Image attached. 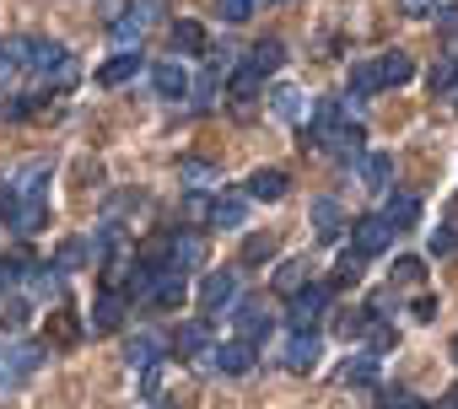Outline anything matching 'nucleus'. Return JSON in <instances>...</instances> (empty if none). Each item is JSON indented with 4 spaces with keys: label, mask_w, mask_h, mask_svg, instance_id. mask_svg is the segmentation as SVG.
Returning a JSON list of instances; mask_svg holds the SVG:
<instances>
[{
    "label": "nucleus",
    "mask_w": 458,
    "mask_h": 409,
    "mask_svg": "<svg viewBox=\"0 0 458 409\" xmlns=\"http://www.w3.org/2000/svg\"><path fill=\"white\" fill-rule=\"evenodd\" d=\"M49 156H28L12 178H0V216H12L22 199H44L49 194Z\"/></svg>",
    "instance_id": "1"
},
{
    "label": "nucleus",
    "mask_w": 458,
    "mask_h": 409,
    "mask_svg": "<svg viewBox=\"0 0 458 409\" xmlns=\"http://www.w3.org/2000/svg\"><path fill=\"white\" fill-rule=\"evenodd\" d=\"M6 54H12L17 71H28V76H38V81L65 65V44H55V38H17Z\"/></svg>",
    "instance_id": "2"
},
{
    "label": "nucleus",
    "mask_w": 458,
    "mask_h": 409,
    "mask_svg": "<svg viewBox=\"0 0 458 409\" xmlns=\"http://www.w3.org/2000/svg\"><path fill=\"white\" fill-rule=\"evenodd\" d=\"M44 361H49V345H38V339H17V345H6V355H0V388H22Z\"/></svg>",
    "instance_id": "3"
},
{
    "label": "nucleus",
    "mask_w": 458,
    "mask_h": 409,
    "mask_svg": "<svg viewBox=\"0 0 458 409\" xmlns=\"http://www.w3.org/2000/svg\"><path fill=\"white\" fill-rule=\"evenodd\" d=\"M233 302H238V275H233V270H210V275L199 280V318H205V323H210L216 313H226Z\"/></svg>",
    "instance_id": "4"
},
{
    "label": "nucleus",
    "mask_w": 458,
    "mask_h": 409,
    "mask_svg": "<svg viewBox=\"0 0 458 409\" xmlns=\"http://www.w3.org/2000/svg\"><path fill=\"white\" fill-rule=\"evenodd\" d=\"M329 286H308V291H297L292 296V307H286V323H292V334H308L318 318H324V307H329Z\"/></svg>",
    "instance_id": "5"
},
{
    "label": "nucleus",
    "mask_w": 458,
    "mask_h": 409,
    "mask_svg": "<svg viewBox=\"0 0 458 409\" xmlns=\"http://www.w3.org/2000/svg\"><path fill=\"white\" fill-rule=\"evenodd\" d=\"M388 243H394V227H388L383 216H361V221H351V248H356L361 259H377Z\"/></svg>",
    "instance_id": "6"
},
{
    "label": "nucleus",
    "mask_w": 458,
    "mask_h": 409,
    "mask_svg": "<svg viewBox=\"0 0 458 409\" xmlns=\"http://www.w3.org/2000/svg\"><path fill=\"white\" fill-rule=\"evenodd\" d=\"M210 371H226V377H243V371H254V345H249V339L210 345Z\"/></svg>",
    "instance_id": "7"
},
{
    "label": "nucleus",
    "mask_w": 458,
    "mask_h": 409,
    "mask_svg": "<svg viewBox=\"0 0 458 409\" xmlns=\"http://www.w3.org/2000/svg\"><path fill=\"white\" fill-rule=\"evenodd\" d=\"M6 227H12L17 238H38V232L49 227V194H44V199H22L17 211L6 216Z\"/></svg>",
    "instance_id": "8"
},
{
    "label": "nucleus",
    "mask_w": 458,
    "mask_h": 409,
    "mask_svg": "<svg viewBox=\"0 0 458 409\" xmlns=\"http://www.w3.org/2000/svg\"><path fill=\"white\" fill-rule=\"evenodd\" d=\"M124 313H130V296H124V291H103V296L92 302V334L124 329Z\"/></svg>",
    "instance_id": "9"
},
{
    "label": "nucleus",
    "mask_w": 458,
    "mask_h": 409,
    "mask_svg": "<svg viewBox=\"0 0 458 409\" xmlns=\"http://www.w3.org/2000/svg\"><path fill=\"white\" fill-rule=\"evenodd\" d=\"M233 323H238V339H249V345L259 350V345L270 339V323H276V318L265 313V302H243V307L233 313Z\"/></svg>",
    "instance_id": "10"
},
{
    "label": "nucleus",
    "mask_w": 458,
    "mask_h": 409,
    "mask_svg": "<svg viewBox=\"0 0 458 409\" xmlns=\"http://www.w3.org/2000/svg\"><path fill=\"white\" fill-rule=\"evenodd\" d=\"M183 296H189V280H183L178 270H162V275L151 280V291H146V302H151V307H162V313L183 307Z\"/></svg>",
    "instance_id": "11"
},
{
    "label": "nucleus",
    "mask_w": 458,
    "mask_h": 409,
    "mask_svg": "<svg viewBox=\"0 0 458 409\" xmlns=\"http://www.w3.org/2000/svg\"><path fill=\"white\" fill-rule=\"evenodd\" d=\"M318 350H324V345H318V334L308 329V334H292V339H286L281 361H286V371H297V377H302V371H313V366H318Z\"/></svg>",
    "instance_id": "12"
},
{
    "label": "nucleus",
    "mask_w": 458,
    "mask_h": 409,
    "mask_svg": "<svg viewBox=\"0 0 458 409\" xmlns=\"http://www.w3.org/2000/svg\"><path fill=\"white\" fill-rule=\"evenodd\" d=\"M151 87H157V97H189V71L178 65V60H162V65H151Z\"/></svg>",
    "instance_id": "13"
},
{
    "label": "nucleus",
    "mask_w": 458,
    "mask_h": 409,
    "mask_svg": "<svg viewBox=\"0 0 458 409\" xmlns=\"http://www.w3.org/2000/svg\"><path fill=\"white\" fill-rule=\"evenodd\" d=\"M243 221H249V194H226V199H216V204H210V227L238 232Z\"/></svg>",
    "instance_id": "14"
},
{
    "label": "nucleus",
    "mask_w": 458,
    "mask_h": 409,
    "mask_svg": "<svg viewBox=\"0 0 458 409\" xmlns=\"http://www.w3.org/2000/svg\"><path fill=\"white\" fill-rule=\"evenodd\" d=\"M173 350L189 361V355H210V323L205 318H194V323H178V334H173Z\"/></svg>",
    "instance_id": "15"
},
{
    "label": "nucleus",
    "mask_w": 458,
    "mask_h": 409,
    "mask_svg": "<svg viewBox=\"0 0 458 409\" xmlns=\"http://www.w3.org/2000/svg\"><path fill=\"white\" fill-rule=\"evenodd\" d=\"M286 172L281 167H259L254 178H249V199H265V204H276V199H286Z\"/></svg>",
    "instance_id": "16"
},
{
    "label": "nucleus",
    "mask_w": 458,
    "mask_h": 409,
    "mask_svg": "<svg viewBox=\"0 0 458 409\" xmlns=\"http://www.w3.org/2000/svg\"><path fill=\"white\" fill-rule=\"evenodd\" d=\"M308 286H313V264H308V259H286V264L276 270V291H281L286 302H292L297 291H308Z\"/></svg>",
    "instance_id": "17"
},
{
    "label": "nucleus",
    "mask_w": 458,
    "mask_h": 409,
    "mask_svg": "<svg viewBox=\"0 0 458 409\" xmlns=\"http://www.w3.org/2000/svg\"><path fill=\"white\" fill-rule=\"evenodd\" d=\"M394 232H404V227H415V216H420V204H415V194H388L383 199V211H377Z\"/></svg>",
    "instance_id": "18"
},
{
    "label": "nucleus",
    "mask_w": 458,
    "mask_h": 409,
    "mask_svg": "<svg viewBox=\"0 0 458 409\" xmlns=\"http://www.w3.org/2000/svg\"><path fill=\"white\" fill-rule=\"evenodd\" d=\"M281 60H286L281 38H259V44L243 54V65H249V71H259V76H276V71H281Z\"/></svg>",
    "instance_id": "19"
},
{
    "label": "nucleus",
    "mask_w": 458,
    "mask_h": 409,
    "mask_svg": "<svg viewBox=\"0 0 458 409\" xmlns=\"http://www.w3.org/2000/svg\"><path fill=\"white\" fill-rule=\"evenodd\" d=\"M313 232H318V243H340L345 216H340V204H335V199H318V204H313Z\"/></svg>",
    "instance_id": "20"
},
{
    "label": "nucleus",
    "mask_w": 458,
    "mask_h": 409,
    "mask_svg": "<svg viewBox=\"0 0 458 409\" xmlns=\"http://www.w3.org/2000/svg\"><path fill=\"white\" fill-rule=\"evenodd\" d=\"M340 382H351V388H372V382H377V355H372V350H356V355L340 366Z\"/></svg>",
    "instance_id": "21"
},
{
    "label": "nucleus",
    "mask_w": 458,
    "mask_h": 409,
    "mask_svg": "<svg viewBox=\"0 0 458 409\" xmlns=\"http://www.w3.org/2000/svg\"><path fill=\"white\" fill-rule=\"evenodd\" d=\"M135 76H140V54H135V49H130V54H114V60L98 71L103 87H124V81H135Z\"/></svg>",
    "instance_id": "22"
},
{
    "label": "nucleus",
    "mask_w": 458,
    "mask_h": 409,
    "mask_svg": "<svg viewBox=\"0 0 458 409\" xmlns=\"http://www.w3.org/2000/svg\"><path fill=\"white\" fill-rule=\"evenodd\" d=\"M377 76H383V87H404V81L415 76V60H410L404 49H388V54L377 60Z\"/></svg>",
    "instance_id": "23"
},
{
    "label": "nucleus",
    "mask_w": 458,
    "mask_h": 409,
    "mask_svg": "<svg viewBox=\"0 0 458 409\" xmlns=\"http://www.w3.org/2000/svg\"><path fill=\"white\" fill-rule=\"evenodd\" d=\"M124 361H130V366H140V371H146V366H157V361H162V339L140 329V334L130 339V350H124Z\"/></svg>",
    "instance_id": "24"
},
{
    "label": "nucleus",
    "mask_w": 458,
    "mask_h": 409,
    "mask_svg": "<svg viewBox=\"0 0 458 409\" xmlns=\"http://www.w3.org/2000/svg\"><path fill=\"white\" fill-rule=\"evenodd\" d=\"M361 140H367V135H361V124H340V129L324 140V151H335V156H345V162H351V156H361Z\"/></svg>",
    "instance_id": "25"
},
{
    "label": "nucleus",
    "mask_w": 458,
    "mask_h": 409,
    "mask_svg": "<svg viewBox=\"0 0 458 409\" xmlns=\"http://www.w3.org/2000/svg\"><path fill=\"white\" fill-rule=\"evenodd\" d=\"M351 92H356V97H372V92H383L377 60H356V65H351Z\"/></svg>",
    "instance_id": "26"
},
{
    "label": "nucleus",
    "mask_w": 458,
    "mask_h": 409,
    "mask_svg": "<svg viewBox=\"0 0 458 409\" xmlns=\"http://www.w3.org/2000/svg\"><path fill=\"white\" fill-rule=\"evenodd\" d=\"M372 318H377L372 307H351V313H340V318H335V334H340V339H361V334L372 329Z\"/></svg>",
    "instance_id": "27"
},
{
    "label": "nucleus",
    "mask_w": 458,
    "mask_h": 409,
    "mask_svg": "<svg viewBox=\"0 0 458 409\" xmlns=\"http://www.w3.org/2000/svg\"><path fill=\"white\" fill-rule=\"evenodd\" d=\"M173 49L178 54H205V28L199 22H173Z\"/></svg>",
    "instance_id": "28"
},
{
    "label": "nucleus",
    "mask_w": 458,
    "mask_h": 409,
    "mask_svg": "<svg viewBox=\"0 0 458 409\" xmlns=\"http://www.w3.org/2000/svg\"><path fill=\"white\" fill-rule=\"evenodd\" d=\"M361 178H367V188H388V178H394V162H388L383 151H372V156H361Z\"/></svg>",
    "instance_id": "29"
},
{
    "label": "nucleus",
    "mask_w": 458,
    "mask_h": 409,
    "mask_svg": "<svg viewBox=\"0 0 458 409\" xmlns=\"http://www.w3.org/2000/svg\"><path fill=\"white\" fill-rule=\"evenodd\" d=\"M92 259V243H81V238H65L60 243V254H55V270H81Z\"/></svg>",
    "instance_id": "30"
},
{
    "label": "nucleus",
    "mask_w": 458,
    "mask_h": 409,
    "mask_svg": "<svg viewBox=\"0 0 458 409\" xmlns=\"http://www.w3.org/2000/svg\"><path fill=\"white\" fill-rule=\"evenodd\" d=\"M394 345H399V329H394V323H383V318H372V329H367V350L383 361Z\"/></svg>",
    "instance_id": "31"
},
{
    "label": "nucleus",
    "mask_w": 458,
    "mask_h": 409,
    "mask_svg": "<svg viewBox=\"0 0 458 409\" xmlns=\"http://www.w3.org/2000/svg\"><path fill=\"white\" fill-rule=\"evenodd\" d=\"M259 87H265V76L249 71V65H233V76H226V92H233V97H254Z\"/></svg>",
    "instance_id": "32"
},
{
    "label": "nucleus",
    "mask_w": 458,
    "mask_h": 409,
    "mask_svg": "<svg viewBox=\"0 0 458 409\" xmlns=\"http://www.w3.org/2000/svg\"><path fill=\"white\" fill-rule=\"evenodd\" d=\"M270 108H276L281 119H302V108H308V103H302V92H297V87H276V92H270Z\"/></svg>",
    "instance_id": "33"
},
{
    "label": "nucleus",
    "mask_w": 458,
    "mask_h": 409,
    "mask_svg": "<svg viewBox=\"0 0 458 409\" xmlns=\"http://www.w3.org/2000/svg\"><path fill=\"white\" fill-rule=\"evenodd\" d=\"M178 178H183L189 188H210V183H216V167H210V162H194V156H183V162H178Z\"/></svg>",
    "instance_id": "34"
},
{
    "label": "nucleus",
    "mask_w": 458,
    "mask_h": 409,
    "mask_svg": "<svg viewBox=\"0 0 458 409\" xmlns=\"http://www.w3.org/2000/svg\"><path fill=\"white\" fill-rule=\"evenodd\" d=\"M361 270H367V259H361L356 248H345V254H340V264H335V280H340V286H356V280H361Z\"/></svg>",
    "instance_id": "35"
},
{
    "label": "nucleus",
    "mask_w": 458,
    "mask_h": 409,
    "mask_svg": "<svg viewBox=\"0 0 458 409\" xmlns=\"http://www.w3.org/2000/svg\"><path fill=\"white\" fill-rule=\"evenodd\" d=\"M76 339H81V329H76V318H71V313H55V334H49L44 345H49V350H55V345L65 350V345H76Z\"/></svg>",
    "instance_id": "36"
},
{
    "label": "nucleus",
    "mask_w": 458,
    "mask_h": 409,
    "mask_svg": "<svg viewBox=\"0 0 458 409\" xmlns=\"http://www.w3.org/2000/svg\"><path fill=\"white\" fill-rule=\"evenodd\" d=\"M38 108H44V92H22V97H12L0 113H6V119H28V113H38Z\"/></svg>",
    "instance_id": "37"
},
{
    "label": "nucleus",
    "mask_w": 458,
    "mask_h": 409,
    "mask_svg": "<svg viewBox=\"0 0 458 409\" xmlns=\"http://www.w3.org/2000/svg\"><path fill=\"white\" fill-rule=\"evenodd\" d=\"M276 259V238H249L243 243V264H270Z\"/></svg>",
    "instance_id": "38"
},
{
    "label": "nucleus",
    "mask_w": 458,
    "mask_h": 409,
    "mask_svg": "<svg viewBox=\"0 0 458 409\" xmlns=\"http://www.w3.org/2000/svg\"><path fill=\"white\" fill-rule=\"evenodd\" d=\"M426 81H431V92H447V87H453V81H458V60H437V65H431V76H426Z\"/></svg>",
    "instance_id": "39"
},
{
    "label": "nucleus",
    "mask_w": 458,
    "mask_h": 409,
    "mask_svg": "<svg viewBox=\"0 0 458 409\" xmlns=\"http://www.w3.org/2000/svg\"><path fill=\"white\" fill-rule=\"evenodd\" d=\"M426 248H431V259H442V254H453V248H458V232H453V227H437Z\"/></svg>",
    "instance_id": "40"
},
{
    "label": "nucleus",
    "mask_w": 458,
    "mask_h": 409,
    "mask_svg": "<svg viewBox=\"0 0 458 409\" xmlns=\"http://www.w3.org/2000/svg\"><path fill=\"white\" fill-rule=\"evenodd\" d=\"M254 17V0H221V22H249Z\"/></svg>",
    "instance_id": "41"
},
{
    "label": "nucleus",
    "mask_w": 458,
    "mask_h": 409,
    "mask_svg": "<svg viewBox=\"0 0 458 409\" xmlns=\"http://www.w3.org/2000/svg\"><path fill=\"white\" fill-rule=\"evenodd\" d=\"M420 275H426V270H420V259H399V264H394V280H399V286H415Z\"/></svg>",
    "instance_id": "42"
},
{
    "label": "nucleus",
    "mask_w": 458,
    "mask_h": 409,
    "mask_svg": "<svg viewBox=\"0 0 458 409\" xmlns=\"http://www.w3.org/2000/svg\"><path fill=\"white\" fill-rule=\"evenodd\" d=\"M157 388H162V361L140 371V398H157Z\"/></svg>",
    "instance_id": "43"
},
{
    "label": "nucleus",
    "mask_w": 458,
    "mask_h": 409,
    "mask_svg": "<svg viewBox=\"0 0 458 409\" xmlns=\"http://www.w3.org/2000/svg\"><path fill=\"white\" fill-rule=\"evenodd\" d=\"M383 409H426V404H420V398H410V393H388V398H383Z\"/></svg>",
    "instance_id": "44"
},
{
    "label": "nucleus",
    "mask_w": 458,
    "mask_h": 409,
    "mask_svg": "<svg viewBox=\"0 0 458 409\" xmlns=\"http://www.w3.org/2000/svg\"><path fill=\"white\" fill-rule=\"evenodd\" d=\"M415 318L431 323V318H437V296H420V302H415Z\"/></svg>",
    "instance_id": "45"
},
{
    "label": "nucleus",
    "mask_w": 458,
    "mask_h": 409,
    "mask_svg": "<svg viewBox=\"0 0 458 409\" xmlns=\"http://www.w3.org/2000/svg\"><path fill=\"white\" fill-rule=\"evenodd\" d=\"M399 6H404V12H410V17H426V12H431V6H437V0H399Z\"/></svg>",
    "instance_id": "46"
},
{
    "label": "nucleus",
    "mask_w": 458,
    "mask_h": 409,
    "mask_svg": "<svg viewBox=\"0 0 458 409\" xmlns=\"http://www.w3.org/2000/svg\"><path fill=\"white\" fill-rule=\"evenodd\" d=\"M151 409H173V404H151Z\"/></svg>",
    "instance_id": "47"
},
{
    "label": "nucleus",
    "mask_w": 458,
    "mask_h": 409,
    "mask_svg": "<svg viewBox=\"0 0 458 409\" xmlns=\"http://www.w3.org/2000/svg\"><path fill=\"white\" fill-rule=\"evenodd\" d=\"M453 361H458V339H453Z\"/></svg>",
    "instance_id": "48"
},
{
    "label": "nucleus",
    "mask_w": 458,
    "mask_h": 409,
    "mask_svg": "<svg viewBox=\"0 0 458 409\" xmlns=\"http://www.w3.org/2000/svg\"><path fill=\"white\" fill-rule=\"evenodd\" d=\"M0 291H6V280H0Z\"/></svg>",
    "instance_id": "49"
},
{
    "label": "nucleus",
    "mask_w": 458,
    "mask_h": 409,
    "mask_svg": "<svg viewBox=\"0 0 458 409\" xmlns=\"http://www.w3.org/2000/svg\"><path fill=\"white\" fill-rule=\"evenodd\" d=\"M0 393H6V388H0Z\"/></svg>",
    "instance_id": "50"
}]
</instances>
